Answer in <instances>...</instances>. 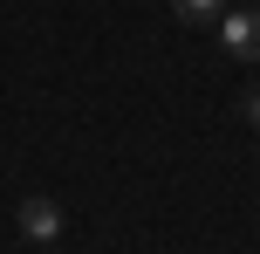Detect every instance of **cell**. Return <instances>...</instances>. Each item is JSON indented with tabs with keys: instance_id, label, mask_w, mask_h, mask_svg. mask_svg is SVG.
<instances>
[{
	"instance_id": "4",
	"label": "cell",
	"mask_w": 260,
	"mask_h": 254,
	"mask_svg": "<svg viewBox=\"0 0 260 254\" xmlns=\"http://www.w3.org/2000/svg\"><path fill=\"white\" fill-rule=\"evenodd\" d=\"M240 117H247L253 131H260V90H247V96H240Z\"/></svg>"
},
{
	"instance_id": "3",
	"label": "cell",
	"mask_w": 260,
	"mask_h": 254,
	"mask_svg": "<svg viewBox=\"0 0 260 254\" xmlns=\"http://www.w3.org/2000/svg\"><path fill=\"white\" fill-rule=\"evenodd\" d=\"M171 14H178V21H192V27H219L226 0H171Z\"/></svg>"
},
{
	"instance_id": "5",
	"label": "cell",
	"mask_w": 260,
	"mask_h": 254,
	"mask_svg": "<svg viewBox=\"0 0 260 254\" xmlns=\"http://www.w3.org/2000/svg\"><path fill=\"white\" fill-rule=\"evenodd\" d=\"M41 254H55V247H41Z\"/></svg>"
},
{
	"instance_id": "1",
	"label": "cell",
	"mask_w": 260,
	"mask_h": 254,
	"mask_svg": "<svg viewBox=\"0 0 260 254\" xmlns=\"http://www.w3.org/2000/svg\"><path fill=\"white\" fill-rule=\"evenodd\" d=\"M219 41L233 62H260V7H226L219 14Z\"/></svg>"
},
{
	"instance_id": "2",
	"label": "cell",
	"mask_w": 260,
	"mask_h": 254,
	"mask_svg": "<svg viewBox=\"0 0 260 254\" xmlns=\"http://www.w3.org/2000/svg\"><path fill=\"white\" fill-rule=\"evenodd\" d=\"M14 227H21V234H27L35 247H55V241H62V206L35 192V200H21V213H14Z\"/></svg>"
}]
</instances>
